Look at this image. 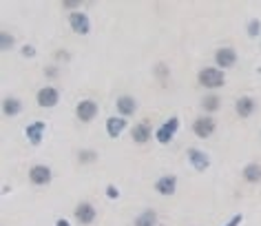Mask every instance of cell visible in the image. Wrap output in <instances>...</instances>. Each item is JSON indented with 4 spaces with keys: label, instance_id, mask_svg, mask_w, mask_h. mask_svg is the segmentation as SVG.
<instances>
[{
    "label": "cell",
    "instance_id": "obj_4",
    "mask_svg": "<svg viewBox=\"0 0 261 226\" xmlns=\"http://www.w3.org/2000/svg\"><path fill=\"white\" fill-rule=\"evenodd\" d=\"M177 129H179V120H177V117H170L164 126H159V129H157L155 138H157L162 144H168L170 140H173V135H175V131H177Z\"/></svg>",
    "mask_w": 261,
    "mask_h": 226
},
{
    "label": "cell",
    "instance_id": "obj_8",
    "mask_svg": "<svg viewBox=\"0 0 261 226\" xmlns=\"http://www.w3.org/2000/svg\"><path fill=\"white\" fill-rule=\"evenodd\" d=\"M29 180L33 182V184H38V186L49 184V182H51V171H49V167H33L31 171H29Z\"/></svg>",
    "mask_w": 261,
    "mask_h": 226
},
{
    "label": "cell",
    "instance_id": "obj_21",
    "mask_svg": "<svg viewBox=\"0 0 261 226\" xmlns=\"http://www.w3.org/2000/svg\"><path fill=\"white\" fill-rule=\"evenodd\" d=\"M0 47H2L4 51L9 49V47H13V38L9 34H0Z\"/></svg>",
    "mask_w": 261,
    "mask_h": 226
},
{
    "label": "cell",
    "instance_id": "obj_7",
    "mask_svg": "<svg viewBox=\"0 0 261 226\" xmlns=\"http://www.w3.org/2000/svg\"><path fill=\"white\" fill-rule=\"evenodd\" d=\"M58 91H55L53 87H45L38 91V105L45 107V109H49V107H55L58 105Z\"/></svg>",
    "mask_w": 261,
    "mask_h": 226
},
{
    "label": "cell",
    "instance_id": "obj_5",
    "mask_svg": "<svg viewBox=\"0 0 261 226\" xmlns=\"http://www.w3.org/2000/svg\"><path fill=\"white\" fill-rule=\"evenodd\" d=\"M193 131L199 135V138H208V135L215 133V120L212 117H197L195 122H193Z\"/></svg>",
    "mask_w": 261,
    "mask_h": 226
},
{
    "label": "cell",
    "instance_id": "obj_14",
    "mask_svg": "<svg viewBox=\"0 0 261 226\" xmlns=\"http://www.w3.org/2000/svg\"><path fill=\"white\" fill-rule=\"evenodd\" d=\"M117 111L122 113V115H133L135 113V109H137V102L133 100L131 96H122V98H117Z\"/></svg>",
    "mask_w": 261,
    "mask_h": 226
},
{
    "label": "cell",
    "instance_id": "obj_11",
    "mask_svg": "<svg viewBox=\"0 0 261 226\" xmlns=\"http://www.w3.org/2000/svg\"><path fill=\"white\" fill-rule=\"evenodd\" d=\"M235 111H237V115H239V117L253 115V111H255V100H253V98H248V96L239 98V100H237V105H235Z\"/></svg>",
    "mask_w": 261,
    "mask_h": 226
},
{
    "label": "cell",
    "instance_id": "obj_13",
    "mask_svg": "<svg viewBox=\"0 0 261 226\" xmlns=\"http://www.w3.org/2000/svg\"><path fill=\"white\" fill-rule=\"evenodd\" d=\"M45 129H47L45 122H33V124L27 126V138H29L33 144H40V142H42V133H45Z\"/></svg>",
    "mask_w": 261,
    "mask_h": 226
},
{
    "label": "cell",
    "instance_id": "obj_2",
    "mask_svg": "<svg viewBox=\"0 0 261 226\" xmlns=\"http://www.w3.org/2000/svg\"><path fill=\"white\" fill-rule=\"evenodd\" d=\"M69 22H71V27H73L75 34H80V36H87L89 31H91V22H89V16H87V13H82V11H73V13H71Z\"/></svg>",
    "mask_w": 261,
    "mask_h": 226
},
{
    "label": "cell",
    "instance_id": "obj_1",
    "mask_svg": "<svg viewBox=\"0 0 261 226\" xmlns=\"http://www.w3.org/2000/svg\"><path fill=\"white\" fill-rule=\"evenodd\" d=\"M197 80H199V84L202 87H208V89H217V87H221L224 84V73L219 71V69H202L197 75Z\"/></svg>",
    "mask_w": 261,
    "mask_h": 226
},
{
    "label": "cell",
    "instance_id": "obj_19",
    "mask_svg": "<svg viewBox=\"0 0 261 226\" xmlns=\"http://www.w3.org/2000/svg\"><path fill=\"white\" fill-rule=\"evenodd\" d=\"M155 224H157V213L155 211H144L135 220V226H155Z\"/></svg>",
    "mask_w": 261,
    "mask_h": 226
},
{
    "label": "cell",
    "instance_id": "obj_6",
    "mask_svg": "<svg viewBox=\"0 0 261 226\" xmlns=\"http://www.w3.org/2000/svg\"><path fill=\"white\" fill-rule=\"evenodd\" d=\"M75 220H78L80 224H93V220H96V209H93L89 202H82V204L75 206Z\"/></svg>",
    "mask_w": 261,
    "mask_h": 226
},
{
    "label": "cell",
    "instance_id": "obj_9",
    "mask_svg": "<svg viewBox=\"0 0 261 226\" xmlns=\"http://www.w3.org/2000/svg\"><path fill=\"white\" fill-rule=\"evenodd\" d=\"M215 62H217V67H221V69H230L232 64L237 62V54L232 49H217Z\"/></svg>",
    "mask_w": 261,
    "mask_h": 226
},
{
    "label": "cell",
    "instance_id": "obj_15",
    "mask_svg": "<svg viewBox=\"0 0 261 226\" xmlns=\"http://www.w3.org/2000/svg\"><path fill=\"white\" fill-rule=\"evenodd\" d=\"M124 129H126V122L122 120V117H108L106 120V131L111 138H117Z\"/></svg>",
    "mask_w": 261,
    "mask_h": 226
},
{
    "label": "cell",
    "instance_id": "obj_24",
    "mask_svg": "<svg viewBox=\"0 0 261 226\" xmlns=\"http://www.w3.org/2000/svg\"><path fill=\"white\" fill-rule=\"evenodd\" d=\"M106 195L111 197V200H117V197H120V191H117V188L113 186V184H108L106 186Z\"/></svg>",
    "mask_w": 261,
    "mask_h": 226
},
{
    "label": "cell",
    "instance_id": "obj_28",
    "mask_svg": "<svg viewBox=\"0 0 261 226\" xmlns=\"http://www.w3.org/2000/svg\"><path fill=\"white\" fill-rule=\"evenodd\" d=\"M55 226H71V224L66 222V220H58V222H55Z\"/></svg>",
    "mask_w": 261,
    "mask_h": 226
},
{
    "label": "cell",
    "instance_id": "obj_3",
    "mask_svg": "<svg viewBox=\"0 0 261 226\" xmlns=\"http://www.w3.org/2000/svg\"><path fill=\"white\" fill-rule=\"evenodd\" d=\"M75 115H78V120H82V122H91L93 117L98 115V105L93 100H82L78 107H75Z\"/></svg>",
    "mask_w": 261,
    "mask_h": 226
},
{
    "label": "cell",
    "instance_id": "obj_10",
    "mask_svg": "<svg viewBox=\"0 0 261 226\" xmlns=\"http://www.w3.org/2000/svg\"><path fill=\"white\" fill-rule=\"evenodd\" d=\"M188 160H191V164L197 169V171H206L208 164H210L208 155L204 153V151H199V149H191V151H188Z\"/></svg>",
    "mask_w": 261,
    "mask_h": 226
},
{
    "label": "cell",
    "instance_id": "obj_23",
    "mask_svg": "<svg viewBox=\"0 0 261 226\" xmlns=\"http://www.w3.org/2000/svg\"><path fill=\"white\" fill-rule=\"evenodd\" d=\"M248 34L250 36H259V20H253V22H250V25H248Z\"/></svg>",
    "mask_w": 261,
    "mask_h": 226
},
{
    "label": "cell",
    "instance_id": "obj_20",
    "mask_svg": "<svg viewBox=\"0 0 261 226\" xmlns=\"http://www.w3.org/2000/svg\"><path fill=\"white\" fill-rule=\"evenodd\" d=\"M204 109H206V111H217V109H219V98H217V96L206 98V100H204Z\"/></svg>",
    "mask_w": 261,
    "mask_h": 226
},
{
    "label": "cell",
    "instance_id": "obj_25",
    "mask_svg": "<svg viewBox=\"0 0 261 226\" xmlns=\"http://www.w3.org/2000/svg\"><path fill=\"white\" fill-rule=\"evenodd\" d=\"M33 54H36V49H33V47H29V45L22 47V56H27V58H29V56H33Z\"/></svg>",
    "mask_w": 261,
    "mask_h": 226
},
{
    "label": "cell",
    "instance_id": "obj_22",
    "mask_svg": "<svg viewBox=\"0 0 261 226\" xmlns=\"http://www.w3.org/2000/svg\"><path fill=\"white\" fill-rule=\"evenodd\" d=\"M80 160H82V162H93V160H96V151H82V153H80Z\"/></svg>",
    "mask_w": 261,
    "mask_h": 226
},
{
    "label": "cell",
    "instance_id": "obj_27",
    "mask_svg": "<svg viewBox=\"0 0 261 226\" xmlns=\"http://www.w3.org/2000/svg\"><path fill=\"white\" fill-rule=\"evenodd\" d=\"M64 7H66V9H78L80 2H64Z\"/></svg>",
    "mask_w": 261,
    "mask_h": 226
},
{
    "label": "cell",
    "instance_id": "obj_17",
    "mask_svg": "<svg viewBox=\"0 0 261 226\" xmlns=\"http://www.w3.org/2000/svg\"><path fill=\"white\" fill-rule=\"evenodd\" d=\"M244 180L250 182V184H257V182H261V167H259V164H248V167L244 169Z\"/></svg>",
    "mask_w": 261,
    "mask_h": 226
},
{
    "label": "cell",
    "instance_id": "obj_12",
    "mask_svg": "<svg viewBox=\"0 0 261 226\" xmlns=\"http://www.w3.org/2000/svg\"><path fill=\"white\" fill-rule=\"evenodd\" d=\"M175 186H177V180H175L173 175H164V177H159L157 184H155L157 193H162V195H173V193H175Z\"/></svg>",
    "mask_w": 261,
    "mask_h": 226
},
{
    "label": "cell",
    "instance_id": "obj_16",
    "mask_svg": "<svg viewBox=\"0 0 261 226\" xmlns=\"http://www.w3.org/2000/svg\"><path fill=\"white\" fill-rule=\"evenodd\" d=\"M151 133H153V131H151V126L146 124V122H142V124H137L135 129H133V140H135V142H146V140H151Z\"/></svg>",
    "mask_w": 261,
    "mask_h": 226
},
{
    "label": "cell",
    "instance_id": "obj_26",
    "mask_svg": "<svg viewBox=\"0 0 261 226\" xmlns=\"http://www.w3.org/2000/svg\"><path fill=\"white\" fill-rule=\"evenodd\" d=\"M241 220H244V218H241V215H235V218H232V220H230V222L226 224V226H239V224H241Z\"/></svg>",
    "mask_w": 261,
    "mask_h": 226
},
{
    "label": "cell",
    "instance_id": "obj_18",
    "mask_svg": "<svg viewBox=\"0 0 261 226\" xmlns=\"http://www.w3.org/2000/svg\"><path fill=\"white\" fill-rule=\"evenodd\" d=\"M20 109H22V105H20V100H16V98H7V100L2 102V111H4V115H9V117L18 115Z\"/></svg>",
    "mask_w": 261,
    "mask_h": 226
}]
</instances>
